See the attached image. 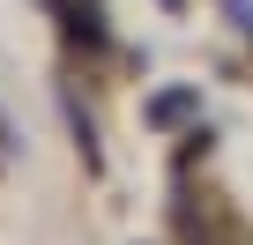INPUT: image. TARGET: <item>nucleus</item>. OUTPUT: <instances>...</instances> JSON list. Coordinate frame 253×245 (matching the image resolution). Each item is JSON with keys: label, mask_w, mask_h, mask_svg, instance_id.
<instances>
[{"label": "nucleus", "mask_w": 253, "mask_h": 245, "mask_svg": "<svg viewBox=\"0 0 253 245\" xmlns=\"http://www.w3.org/2000/svg\"><path fill=\"white\" fill-rule=\"evenodd\" d=\"M0 149H15V127H8V119H0Z\"/></svg>", "instance_id": "obj_1"}]
</instances>
